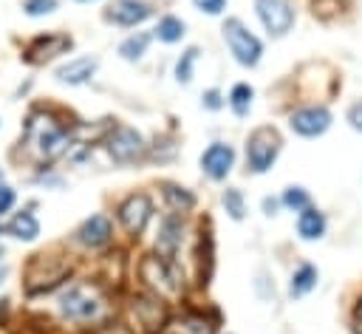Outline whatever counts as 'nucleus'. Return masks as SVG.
<instances>
[{
  "mask_svg": "<svg viewBox=\"0 0 362 334\" xmlns=\"http://www.w3.org/2000/svg\"><path fill=\"white\" fill-rule=\"evenodd\" d=\"M57 311L65 323L93 326L107 320V297L105 292L90 280L68 283L57 297Z\"/></svg>",
  "mask_w": 362,
  "mask_h": 334,
  "instance_id": "2",
  "label": "nucleus"
},
{
  "mask_svg": "<svg viewBox=\"0 0 362 334\" xmlns=\"http://www.w3.org/2000/svg\"><path fill=\"white\" fill-rule=\"evenodd\" d=\"M71 45H74L71 34L48 31V34L34 37V40L25 45L23 59H25V62H31V65H42V62H48V59H54V57H59V54H68V51H71Z\"/></svg>",
  "mask_w": 362,
  "mask_h": 334,
  "instance_id": "9",
  "label": "nucleus"
},
{
  "mask_svg": "<svg viewBox=\"0 0 362 334\" xmlns=\"http://www.w3.org/2000/svg\"><path fill=\"white\" fill-rule=\"evenodd\" d=\"M252 99H255V88L249 85V82H238V85H232V91H229V96H226V105L232 108V113L235 116H249V110H252Z\"/></svg>",
  "mask_w": 362,
  "mask_h": 334,
  "instance_id": "21",
  "label": "nucleus"
},
{
  "mask_svg": "<svg viewBox=\"0 0 362 334\" xmlns=\"http://www.w3.org/2000/svg\"><path fill=\"white\" fill-rule=\"evenodd\" d=\"M288 127L303 139H317L331 127V110L325 105H305L288 116Z\"/></svg>",
  "mask_w": 362,
  "mask_h": 334,
  "instance_id": "10",
  "label": "nucleus"
},
{
  "mask_svg": "<svg viewBox=\"0 0 362 334\" xmlns=\"http://www.w3.org/2000/svg\"><path fill=\"white\" fill-rule=\"evenodd\" d=\"M153 14V6L147 0H113L107 6V20L122 28H136Z\"/></svg>",
  "mask_w": 362,
  "mask_h": 334,
  "instance_id": "14",
  "label": "nucleus"
},
{
  "mask_svg": "<svg viewBox=\"0 0 362 334\" xmlns=\"http://www.w3.org/2000/svg\"><path fill=\"white\" fill-rule=\"evenodd\" d=\"M150 40H153V34H147V31H136V34L124 37L122 45H119V57L127 59V62H139V59L147 54Z\"/></svg>",
  "mask_w": 362,
  "mask_h": 334,
  "instance_id": "20",
  "label": "nucleus"
},
{
  "mask_svg": "<svg viewBox=\"0 0 362 334\" xmlns=\"http://www.w3.org/2000/svg\"><path fill=\"white\" fill-rule=\"evenodd\" d=\"M184 34H187V25H184V20L175 17V14H164V17H158V23H156V28H153V37L161 40V42H167V45L181 42Z\"/></svg>",
  "mask_w": 362,
  "mask_h": 334,
  "instance_id": "19",
  "label": "nucleus"
},
{
  "mask_svg": "<svg viewBox=\"0 0 362 334\" xmlns=\"http://www.w3.org/2000/svg\"><path fill=\"white\" fill-rule=\"evenodd\" d=\"M0 232H3V226H0Z\"/></svg>",
  "mask_w": 362,
  "mask_h": 334,
  "instance_id": "36",
  "label": "nucleus"
},
{
  "mask_svg": "<svg viewBox=\"0 0 362 334\" xmlns=\"http://www.w3.org/2000/svg\"><path fill=\"white\" fill-rule=\"evenodd\" d=\"M105 147H107V153H110V159L116 164H136V161H141L147 156L144 136L136 127H130V125H116L107 133Z\"/></svg>",
  "mask_w": 362,
  "mask_h": 334,
  "instance_id": "6",
  "label": "nucleus"
},
{
  "mask_svg": "<svg viewBox=\"0 0 362 334\" xmlns=\"http://www.w3.org/2000/svg\"><path fill=\"white\" fill-rule=\"evenodd\" d=\"M76 241L85 249H105L113 241V221L105 212H93L90 218H85L76 229Z\"/></svg>",
  "mask_w": 362,
  "mask_h": 334,
  "instance_id": "12",
  "label": "nucleus"
},
{
  "mask_svg": "<svg viewBox=\"0 0 362 334\" xmlns=\"http://www.w3.org/2000/svg\"><path fill=\"white\" fill-rule=\"evenodd\" d=\"M201 105H204L206 110H221V108L226 105V99L221 96V91H218V88H209V91H204V96H201Z\"/></svg>",
  "mask_w": 362,
  "mask_h": 334,
  "instance_id": "30",
  "label": "nucleus"
},
{
  "mask_svg": "<svg viewBox=\"0 0 362 334\" xmlns=\"http://www.w3.org/2000/svg\"><path fill=\"white\" fill-rule=\"evenodd\" d=\"M3 277H6V269H3V266H0V283H3Z\"/></svg>",
  "mask_w": 362,
  "mask_h": 334,
  "instance_id": "34",
  "label": "nucleus"
},
{
  "mask_svg": "<svg viewBox=\"0 0 362 334\" xmlns=\"http://www.w3.org/2000/svg\"><path fill=\"white\" fill-rule=\"evenodd\" d=\"M74 139V125H68L65 119H57L48 110H34L25 119L23 127V142L25 147L40 159V161H54L59 159Z\"/></svg>",
  "mask_w": 362,
  "mask_h": 334,
  "instance_id": "1",
  "label": "nucleus"
},
{
  "mask_svg": "<svg viewBox=\"0 0 362 334\" xmlns=\"http://www.w3.org/2000/svg\"><path fill=\"white\" fill-rule=\"evenodd\" d=\"M170 331L173 334H212V326L204 317H198V314H187V317L175 320Z\"/></svg>",
  "mask_w": 362,
  "mask_h": 334,
  "instance_id": "25",
  "label": "nucleus"
},
{
  "mask_svg": "<svg viewBox=\"0 0 362 334\" xmlns=\"http://www.w3.org/2000/svg\"><path fill=\"white\" fill-rule=\"evenodd\" d=\"M325 229H328V221L317 207H305L303 212H297V235L303 241H320Z\"/></svg>",
  "mask_w": 362,
  "mask_h": 334,
  "instance_id": "16",
  "label": "nucleus"
},
{
  "mask_svg": "<svg viewBox=\"0 0 362 334\" xmlns=\"http://www.w3.org/2000/svg\"><path fill=\"white\" fill-rule=\"evenodd\" d=\"M223 40L229 45V54L235 57L238 65L243 68H255L263 57V42L246 28V23L240 17H226L223 20Z\"/></svg>",
  "mask_w": 362,
  "mask_h": 334,
  "instance_id": "4",
  "label": "nucleus"
},
{
  "mask_svg": "<svg viewBox=\"0 0 362 334\" xmlns=\"http://www.w3.org/2000/svg\"><path fill=\"white\" fill-rule=\"evenodd\" d=\"M195 62H198V48H187V51L178 57V62H175V79H178L181 85H189V82H192V76H195Z\"/></svg>",
  "mask_w": 362,
  "mask_h": 334,
  "instance_id": "26",
  "label": "nucleus"
},
{
  "mask_svg": "<svg viewBox=\"0 0 362 334\" xmlns=\"http://www.w3.org/2000/svg\"><path fill=\"white\" fill-rule=\"evenodd\" d=\"M280 204H283L286 209H291V212H303L305 207H311V195H308V190H305V187L291 184V187H286V190H283Z\"/></svg>",
  "mask_w": 362,
  "mask_h": 334,
  "instance_id": "23",
  "label": "nucleus"
},
{
  "mask_svg": "<svg viewBox=\"0 0 362 334\" xmlns=\"http://www.w3.org/2000/svg\"><path fill=\"white\" fill-rule=\"evenodd\" d=\"M136 275H139V283L147 289V294L164 303H175L178 297H184V275L173 260L161 255H144L136 266Z\"/></svg>",
  "mask_w": 362,
  "mask_h": 334,
  "instance_id": "3",
  "label": "nucleus"
},
{
  "mask_svg": "<svg viewBox=\"0 0 362 334\" xmlns=\"http://www.w3.org/2000/svg\"><path fill=\"white\" fill-rule=\"evenodd\" d=\"M14 204H17V192H14V187H8V184L0 181V215L11 212Z\"/></svg>",
  "mask_w": 362,
  "mask_h": 334,
  "instance_id": "29",
  "label": "nucleus"
},
{
  "mask_svg": "<svg viewBox=\"0 0 362 334\" xmlns=\"http://www.w3.org/2000/svg\"><path fill=\"white\" fill-rule=\"evenodd\" d=\"M96 68H99V57H74V59L62 62L54 71V76L62 85H85L96 74Z\"/></svg>",
  "mask_w": 362,
  "mask_h": 334,
  "instance_id": "15",
  "label": "nucleus"
},
{
  "mask_svg": "<svg viewBox=\"0 0 362 334\" xmlns=\"http://www.w3.org/2000/svg\"><path fill=\"white\" fill-rule=\"evenodd\" d=\"M320 280V272L314 263H300L294 272H291V283H288V294L291 297H303L308 294Z\"/></svg>",
  "mask_w": 362,
  "mask_h": 334,
  "instance_id": "18",
  "label": "nucleus"
},
{
  "mask_svg": "<svg viewBox=\"0 0 362 334\" xmlns=\"http://www.w3.org/2000/svg\"><path fill=\"white\" fill-rule=\"evenodd\" d=\"M280 133L274 127H257L246 139V164L252 173H266L280 156Z\"/></svg>",
  "mask_w": 362,
  "mask_h": 334,
  "instance_id": "5",
  "label": "nucleus"
},
{
  "mask_svg": "<svg viewBox=\"0 0 362 334\" xmlns=\"http://www.w3.org/2000/svg\"><path fill=\"white\" fill-rule=\"evenodd\" d=\"M76 3H93V0H76Z\"/></svg>",
  "mask_w": 362,
  "mask_h": 334,
  "instance_id": "35",
  "label": "nucleus"
},
{
  "mask_svg": "<svg viewBox=\"0 0 362 334\" xmlns=\"http://www.w3.org/2000/svg\"><path fill=\"white\" fill-rule=\"evenodd\" d=\"M6 232L11 238L23 241V243H31V241L40 238V221H37V215L31 209H23V212H14L11 215V221L6 224Z\"/></svg>",
  "mask_w": 362,
  "mask_h": 334,
  "instance_id": "17",
  "label": "nucleus"
},
{
  "mask_svg": "<svg viewBox=\"0 0 362 334\" xmlns=\"http://www.w3.org/2000/svg\"><path fill=\"white\" fill-rule=\"evenodd\" d=\"M226 3H229V0H192V6H195L198 11H204V14H209V17L223 14Z\"/></svg>",
  "mask_w": 362,
  "mask_h": 334,
  "instance_id": "28",
  "label": "nucleus"
},
{
  "mask_svg": "<svg viewBox=\"0 0 362 334\" xmlns=\"http://www.w3.org/2000/svg\"><path fill=\"white\" fill-rule=\"evenodd\" d=\"M354 328H356V334H362V297H359V303L354 309Z\"/></svg>",
  "mask_w": 362,
  "mask_h": 334,
  "instance_id": "33",
  "label": "nucleus"
},
{
  "mask_svg": "<svg viewBox=\"0 0 362 334\" xmlns=\"http://www.w3.org/2000/svg\"><path fill=\"white\" fill-rule=\"evenodd\" d=\"M221 201H223V209L229 212L232 221H240L246 215V198H243V192L238 187H226L223 195H221Z\"/></svg>",
  "mask_w": 362,
  "mask_h": 334,
  "instance_id": "24",
  "label": "nucleus"
},
{
  "mask_svg": "<svg viewBox=\"0 0 362 334\" xmlns=\"http://www.w3.org/2000/svg\"><path fill=\"white\" fill-rule=\"evenodd\" d=\"M345 116H348V125H351L356 133H362V99H359V102H354V105L348 108V113H345Z\"/></svg>",
  "mask_w": 362,
  "mask_h": 334,
  "instance_id": "31",
  "label": "nucleus"
},
{
  "mask_svg": "<svg viewBox=\"0 0 362 334\" xmlns=\"http://www.w3.org/2000/svg\"><path fill=\"white\" fill-rule=\"evenodd\" d=\"M116 218L130 238H139L147 229V224L153 221V198L147 192H130L116 207Z\"/></svg>",
  "mask_w": 362,
  "mask_h": 334,
  "instance_id": "7",
  "label": "nucleus"
},
{
  "mask_svg": "<svg viewBox=\"0 0 362 334\" xmlns=\"http://www.w3.org/2000/svg\"><path fill=\"white\" fill-rule=\"evenodd\" d=\"M255 14L269 37H286L294 25V8L288 0H255Z\"/></svg>",
  "mask_w": 362,
  "mask_h": 334,
  "instance_id": "8",
  "label": "nucleus"
},
{
  "mask_svg": "<svg viewBox=\"0 0 362 334\" xmlns=\"http://www.w3.org/2000/svg\"><path fill=\"white\" fill-rule=\"evenodd\" d=\"M235 167V150L226 142H212L201 153V173L212 181H223Z\"/></svg>",
  "mask_w": 362,
  "mask_h": 334,
  "instance_id": "11",
  "label": "nucleus"
},
{
  "mask_svg": "<svg viewBox=\"0 0 362 334\" xmlns=\"http://www.w3.org/2000/svg\"><path fill=\"white\" fill-rule=\"evenodd\" d=\"M23 11L28 17H45L57 11V0H23Z\"/></svg>",
  "mask_w": 362,
  "mask_h": 334,
  "instance_id": "27",
  "label": "nucleus"
},
{
  "mask_svg": "<svg viewBox=\"0 0 362 334\" xmlns=\"http://www.w3.org/2000/svg\"><path fill=\"white\" fill-rule=\"evenodd\" d=\"M184 243V221L178 212H170L161 218L158 224V235H156V252L167 260H175L178 249Z\"/></svg>",
  "mask_w": 362,
  "mask_h": 334,
  "instance_id": "13",
  "label": "nucleus"
},
{
  "mask_svg": "<svg viewBox=\"0 0 362 334\" xmlns=\"http://www.w3.org/2000/svg\"><path fill=\"white\" fill-rule=\"evenodd\" d=\"M161 195H164V204L173 209V212H187L195 207V195L187 190V187H178V184H164L161 187Z\"/></svg>",
  "mask_w": 362,
  "mask_h": 334,
  "instance_id": "22",
  "label": "nucleus"
},
{
  "mask_svg": "<svg viewBox=\"0 0 362 334\" xmlns=\"http://www.w3.org/2000/svg\"><path fill=\"white\" fill-rule=\"evenodd\" d=\"M277 207H280V198H263V212L266 215H277Z\"/></svg>",
  "mask_w": 362,
  "mask_h": 334,
  "instance_id": "32",
  "label": "nucleus"
}]
</instances>
